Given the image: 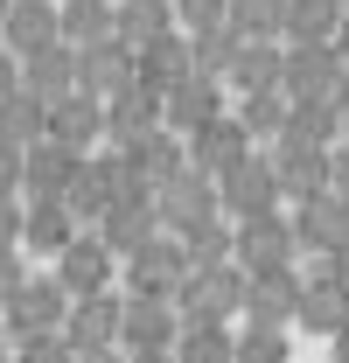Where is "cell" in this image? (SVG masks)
I'll list each match as a JSON object with an SVG mask.
<instances>
[{"label": "cell", "instance_id": "obj_1", "mask_svg": "<svg viewBox=\"0 0 349 363\" xmlns=\"http://www.w3.org/2000/svg\"><path fill=\"white\" fill-rule=\"evenodd\" d=\"M245 286H252V272L238 266V259H217V266H189L182 279V321H231L245 315Z\"/></svg>", "mask_w": 349, "mask_h": 363}, {"label": "cell", "instance_id": "obj_2", "mask_svg": "<svg viewBox=\"0 0 349 363\" xmlns=\"http://www.w3.org/2000/svg\"><path fill=\"white\" fill-rule=\"evenodd\" d=\"M70 286L63 279H28L21 294H0V328H7V342H28V335H49V328H63L70 321Z\"/></svg>", "mask_w": 349, "mask_h": 363}, {"label": "cell", "instance_id": "obj_3", "mask_svg": "<svg viewBox=\"0 0 349 363\" xmlns=\"http://www.w3.org/2000/svg\"><path fill=\"white\" fill-rule=\"evenodd\" d=\"M119 266H126V294H182V279H189V245H182L174 230H154L147 245H133Z\"/></svg>", "mask_w": 349, "mask_h": 363}, {"label": "cell", "instance_id": "obj_4", "mask_svg": "<svg viewBox=\"0 0 349 363\" xmlns=\"http://www.w3.org/2000/svg\"><path fill=\"white\" fill-rule=\"evenodd\" d=\"M154 203H161V224L168 230H196V224H210V217H223V182L203 175V168L189 161L174 182H161Z\"/></svg>", "mask_w": 349, "mask_h": 363}, {"label": "cell", "instance_id": "obj_5", "mask_svg": "<svg viewBox=\"0 0 349 363\" xmlns=\"http://www.w3.org/2000/svg\"><path fill=\"white\" fill-rule=\"evenodd\" d=\"M294 259H301V230L287 210H265V217L238 224V266L245 272H272V266H294Z\"/></svg>", "mask_w": 349, "mask_h": 363}, {"label": "cell", "instance_id": "obj_6", "mask_svg": "<svg viewBox=\"0 0 349 363\" xmlns=\"http://www.w3.org/2000/svg\"><path fill=\"white\" fill-rule=\"evenodd\" d=\"M272 168H279V189H287L294 203H307L314 189L336 182V147L301 140V133H279V140H272Z\"/></svg>", "mask_w": 349, "mask_h": 363}, {"label": "cell", "instance_id": "obj_7", "mask_svg": "<svg viewBox=\"0 0 349 363\" xmlns=\"http://www.w3.org/2000/svg\"><path fill=\"white\" fill-rule=\"evenodd\" d=\"M119 272H126V266H119V252L105 245V230H98V224H91V230H77V238L56 252V279H63L70 294H105Z\"/></svg>", "mask_w": 349, "mask_h": 363}, {"label": "cell", "instance_id": "obj_8", "mask_svg": "<svg viewBox=\"0 0 349 363\" xmlns=\"http://www.w3.org/2000/svg\"><path fill=\"white\" fill-rule=\"evenodd\" d=\"M63 335H70L77 350H126V301H119L112 286H105V294H77Z\"/></svg>", "mask_w": 349, "mask_h": 363}, {"label": "cell", "instance_id": "obj_9", "mask_svg": "<svg viewBox=\"0 0 349 363\" xmlns=\"http://www.w3.org/2000/svg\"><path fill=\"white\" fill-rule=\"evenodd\" d=\"M294 230H301V252H307V259H328V252L349 238V196L336 189V182L314 189L307 203H294Z\"/></svg>", "mask_w": 349, "mask_h": 363}, {"label": "cell", "instance_id": "obj_10", "mask_svg": "<svg viewBox=\"0 0 349 363\" xmlns=\"http://www.w3.org/2000/svg\"><path fill=\"white\" fill-rule=\"evenodd\" d=\"M294 328H301V335H328V342H336V335L349 328V279H343V272H328V266H314V272H307Z\"/></svg>", "mask_w": 349, "mask_h": 363}, {"label": "cell", "instance_id": "obj_11", "mask_svg": "<svg viewBox=\"0 0 349 363\" xmlns=\"http://www.w3.org/2000/svg\"><path fill=\"white\" fill-rule=\"evenodd\" d=\"M279 168H272V154H252V161H238L231 175H223V217H265V210H279Z\"/></svg>", "mask_w": 349, "mask_h": 363}, {"label": "cell", "instance_id": "obj_12", "mask_svg": "<svg viewBox=\"0 0 349 363\" xmlns=\"http://www.w3.org/2000/svg\"><path fill=\"white\" fill-rule=\"evenodd\" d=\"M182 342V301L174 294H126V350H174Z\"/></svg>", "mask_w": 349, "mask_h": 363}, {"label": "cell", "instance_id": "obj_13", "mask_svg": "<svg viewBox=\"0 0 349 363\" xmlns=\"http://www.w3.org/2000/svg\"><path fill=\"white\" fill-rule=\"evenodd\" d=\"M301 286H307V272H294V266L252 272V286H245V321H272V328H294V315H301Z\"/></svg>", "mask_w": 349, "mask_h": 363}, {"label": "cell", "instance_id": "obj_14", "mask_svg": "<svg viewBox=\"0 0 349 363\" xmlns=\"http://www.w3.org/2000/svg\"><path fill=\"white\" fill-rule=\"evenodd\" d=\"M189 161H196L203 175L223 182L238 161H252V126H245V119H231V112H223V119H210L203 133H189Z\"/></svg>", "mask_w": 349, "mask_h": 363}, {"label": "cell", "instance_id": "obj_15", "mask_svg": "<svg viewBox=\"0 0 349 363\" xmlns=\"http://www.w3.org/2000/svg\"><path fill=\"white\" fill-rule=\"evenodd\" d=\"M91 168V154L84 147H70V140H35L28 147V196H70V182Z\"/></svg>", "mask_w": 349, "mask_h": 363}, {"label": "cell", "instance_id": "obj_16", "mask_svg": "<svg viewBox=\"0 0 349 363\" xmlns=\"http://www.w3.org/2000/svg\"><path fill=\"white\" fill-rule=\"evenodd\" d=\"M343 70H349L343 49H328V43H294V49H287V77H279V84L294 91V98H321V91L343 84Z\"/></svg>", "mask_w": 349, "mask_h": 363}, {"label": "cell", "instance_id": "obj_17", "mask_svg": "<svg viewBox=\"0 0 349 363\" xmlns=\"http://www.w3.org/2000/svg\"><path fill=\"white\" fill-rule=\"evenodd\" d=\"M77 230H84V217H77L70 196H28V238H21L28 252H49V259H56Z\"/></svg>", "mask_w": 349, "mask_h": 363}, {"label": "cell", "instance_id": "obj_18", "mask_svg": "<svg viewBox=\"0 0 349 363\" xmlns=\"http://www.w3.org/2000/svg\"><path fill=\"white\" fill-rule=\"evenodd\" d=\"M210 119H223V84L210 70H196V77H182V84L168 91V126L174 133H203Z\"/></svg>", "mask_w": 349, "mask_h": 363}, {"label": "cell", "instance_id": "obj_19", "mask_svg": "<svg viewBox=\"0 0 349 363\" xmlns=\"http://www.w3.org/2000/svg\"><path fill=\"white\" fill-rule=\"evenodd\" d=\"M49 133L70 140V147H91V140L105 133V105H98V91H70V98H56V105H49Z\"/></svg>", "mask_w": 349, "mask_h": 363}, {"label": "cell", "instance_id": "obj_20", "mask_svg": "<svg viewBox=\"0 0 349 363\" xmlns=\"http://www.w3.org/2000/svg\"><path fill=\"white\" fill-rule=\"evenodd\" d=\"M98 230H105V245H112V252L126 259L133 245H147L154 230H168V224H161V203H112Z\"/></svg>", "mask_w": 349, "mask_h": 363}, {"label": "cell", "instance_id": "obj_21", "mask_svg": "<svg viewBox=\"0 0 349 363\" xmlns=\"http://www.w3.org/2000/svg\"><path fill=\"white\" fill-rule=\"evenodd\" d=\"M182 77H196V49H182L174 35H154V43L140 49V84H154V91H174Z\"/></svg>", "mask_w": 349, "mask_h": 363}, {"label": "cell", "instance_id": "obj_22", "mask_svg": "<svg viewBox=\"0 0 349 363\" xmlns=\"http://www.w3.org/2000/svg\"><path fill=\"white\" fill-rule=\"evenodd\" d=\"M126 154L140 161V175L154 182V189H161V182H174L182 168H189V154H182V133H174V126H154L147 140H133Z\"/></svg>", "mask_w": 349, "mask_h": 363}, {"label": "cell", "instance_id": "obj_23", "mask_svg": "<svg viewBox=\"0 0 349 363\" xmlns=\"http://www.w3.org/2000/svg\"><path fill=\"white\" fill-rule=\"evenodd\" d=\"M49 43H63L49 0H21V7L7 14V49H14V56H35V49H49Z\"/></svg>", "mask_w": 349, "mask_h": 363}, {"label": "cell", "instance_id": "obj_24", "mask_svg": "<svg viewBox=\"0 0 349 363\" xmlns=\"http://www.w3.org/2000/svg\"><path fill=\"white\" fill-rule=\"evenodd\" d=\"M182 363H238V328L231 321H182Z\"/></svg>", "mask_w": 349, "mask_h": 363}, {"label": "cell", "instance_id": "obj_25", "mask_svg": "<svg viewBox=\"0 0 349 363\" xmlns=\"http://www.w3.org/2000/svg\"><path fill=\"white\" fill-rule=\"evenodd\" d=\"M279 28H287L294 43H321L328 28H343V0H287Z\"/></svg>", "mask_w": 349, "mask_h": 363}, {"label": "cell", "instance_id": "obj_26", "mask_svg": "<svg viewBox=\"0 0 349 363\" xmlns=\"http://www.w3.org/2000/svg\"><path fill=\"white\" fill-rule=\"evenodd\" d=\"M119 35L133 49H147L154 35H168V0H126V14H119Z\"/></svg>", "mask_w": 349, "mask_h": 363}, {"label": "cell", "instance_id": "obj_27", "mask_svg": "<svg viewBox=\"0 0 349 363\" xmlns=\"http://www.w3.org/2000/svg\"><path fill=\"white\" fill-rule=\"evenodd\" d=\"M238 363H287V328L245 321V328H238Z\"/></svg>", "mask_w": 349, "mask_h": 363}, {"label": "cell", "instance_id": "obj_28", "mask_svg": "<svg viewBox=\"0 0 349 363\" xmlns=\"http://www.w3.org/2000/svg\"><path fill=\"white\" fill-rule=\"evenodd\" d=\"M14 363H84V350H77L63 328H49V335H28V342H14Z\"/></svg>", "mask_w": 349, "mask_h": 363}, {"label": "cell", "instance_id": "obj_29", "mask_svg": "<svg viewBox=\"0 0 349 363\" xmlns=\"http://www.w3.org/2000/svg\"><path fill=\"white\" fill-rule=\"evenodd\" d=\"M174 7H182V21H189V28H217V21H231V7H223V0H174Z\"/></svg>", "mask_w": 349, "mask_h": 363}, {"label": "cell", "instance_id": "obj_30", "mask_svg": "<svg viewBox=\"0 0 349 363\" xmlns=\"http://www.w3.org/2000/svg\"><path fill=\"white\" fill-rule=\"evenodd\" d=\"M21 286H28V266H21V252L7 245V252H0V294H21Z\"/></svg>", "mask_w": 349, "mask_h": 363}, {"label": "cell", "instance_id": "obj_31", "mask_svg": "<svg viewBox=\"0 0 349 363\" xmlns=\"http://www.w3.org/2000/svg\"><path fill=\"white\" fill-rule=\"evenodd\" d=\"M133 363H182V350H126Z\"/></svg>", "mask_w": 349, "mask_h": 363}, {"label": "cell", "instance_id": "obj_32", "mask_svg": "<svg viewBox=\"0 0 349 363\" xmlns=\"http://www.w3.org/2000/svg\"><path fill=\"white\" fill-rule=\"evenodd\" d=\"M321 266H328V272H343V279H349V238L336 245V252H328V259H321Z\"/></svg>", "mask_w": 349, "mask_h": 363}, {"label": "cell", "instance_id": "obj_33", "mask_svg": "<svg viewBox=\"0 0 349 363\" xmlns=\"http://www.w3.org/2000/svg\"><path fill=\"white\" fill-rule=\"evenodd\" d=\"M336 189H343V196H349V140H343V147H336Z\"/></svg>", "mask_w": 349, "mask_h": 363}, {"label": "cell", "instance_id": "obj_34", "mask_svg": "<svg viewBox=\"0 0 349 363\" xmlns=\"http://www.w3.org/2000/svg\"><path fill=\"white\" fill-rule=\"evenodd\" d=\"M84 363H133L126 350H84Z\"/></svg>", "mask_w": 349, "mask_h": 363}, {"label": "cell", "instance_id": "obj_35", "mask_svg": "<svg viewBox=\"0 0 349 363\" xmlns=\"http://www.w3.org/2000/svg\"><path fill=\"white\" fill-rule=\"evenodd\" d=\"M336 105H343V119H349V70H343V84H336Z\"/></svg>", "mask_w": 349, "mask_h": 363}, {"label": "cell", "instance_id": "obj_36", "mask_svg": "<svg viewBox=\"0 0 349 363\" xmlns=\"http://www.w3.org/2000/svg\"><path fill=\"white\" fill-rule=\"evenodd\" d=\"M336 363H349V328H343V335H336Z\"/></svg>", "mask_w": 349, "mask_h": 363}]
</instances>
